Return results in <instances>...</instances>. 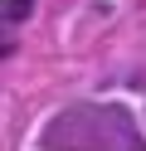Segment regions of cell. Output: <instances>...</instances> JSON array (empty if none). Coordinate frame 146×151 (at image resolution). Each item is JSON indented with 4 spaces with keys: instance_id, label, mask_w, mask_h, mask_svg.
I'll list each match as a JSON object with an SVG mask.
<instances>
[{
    "instance_id": "cell-1",
    "label": "cell",
    "mask_w": 146,
    "mask_h": 151,
    "mask_svg": "<svg viewBox=\"0 0 146 151\" xmlns=\"http://www.w3.org/2000/svg\"><path fill=\"white\" fill-rule=\"evenodd\" d=\"M44 151H146V141L127 107L73 102L44 127Z\"/></svg>"
},
{
    "instance_id": "cell-2",
    "label": "cell",
    "mask_w": 146,
    "mask_h": 151,
    "mask_svg": "<svg viewBox=\"0 0 146 151\" xmlns=\"http://www.w3.org/2000/svg\"><path fill=\"white\" fill-rule=\"evenodd\" d=\"M34 15V0H0V24H24Z\"/></svg>"
}]
</instances>
